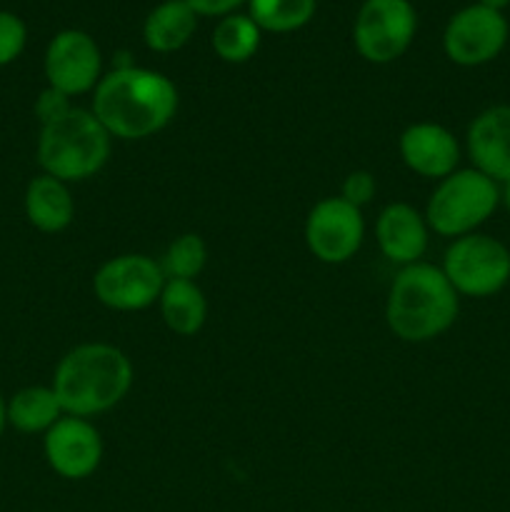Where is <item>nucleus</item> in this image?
<instances>
[{
	"instance_id": "obj_7",
	"label": "nucleus",
	"mask_w": 510,
	"mask_h": 512,
	"mask_svg": "<svg viewBox=\"0 0 510 512\" xmlns=\"http://www.w3.org/2000/svg\"><path fill=\"white\" fill-rule=\"evenodd\" d=\"M418 15L410 0H365L353 23V43L360 58L385 65L410 48Z\"/></svg>"
},
{
	"instance_id": "obj_3",
	"label": "nucleus",
	"mask_w": 510,
	"mask_h": 512,
	"mask_svg": "<svg viewBox=\"0 0 510 512\" xmlns=\"http://www.w3.org/2000/svg\"><path fill=\"white\" fill-rule=\"evenodd\" d=\"M458 310V293L443 268L420 260L395 275L385 303V323L405 343H428L453 328Z\"/></svg>"
},
{
	"instance_id": "obj_10",
	"label": "nucleus",
	"mask_w": 510,
	"mask_h": 512,
	"mask_svg": "<svg viewBox=\"0 0 510 512\" xmlns=\"http://www.w3.org/2000/svg\"><path fill=\"white\" fill-rule=\"evenodd\" d=\"M508 20L500 10H490L475 3L458 10L448 20L443 33V50L455 65L475 68L503 53L508 43Z\"/></svg>"
},
{
	"instance_id": "obj_27",
	"label": "nucleus",
	"mask_w": 510,
	"mask_h": 512,
	"mask_svg": "<svg viewBox=\"0 0 510 512\" xmlns=\"http://www.w3.org/2000/svg\"><path fill=\"white\" fill-rule=\"evenodd\" d=\"M480 5H485V8H490V10H500V13H503V8H508L510 5V0H478Z\"/></svg>"
},
{
	"instance_id": "obj_18",
	"label": "nucleus",
	"mask_w": 510,
	"mask_h": 512,
	"mask_svg": "<svg viewBox=\"0 0 510 512\" xmlns=\"http://www.w3.org/2000/svg\"><path fill=\"white\" fill-rule=\"evenodd\" d=\"M158 305L168 330L183 338L200 333L208 318V303L195 280H165Z\"/></svg>"
},
{
	"instance_id": "obj_14",
	"label": "nucleus",
	"mask_w": 510,
	"mask_h": 512,
	"mask_svg": "<svg viewBox=\"0 0 510 512\" xmlns=\"http://www.w3.org/2000/svg\"><path fill=\"white\" fill-rule=\"evenodd\" d=\"M468 155L473 168L495 183L510 180V105H493L468 125Z\"/></svg>"
},
{
	"instance_id": "obj_12",
	"label": "nucleus",
	"mask_w": 510,
	"mask_h": 512,
	"mask_svg": "<svg viewBox=\"0 0 510 512\" xmlns=\"http://www.w3.org/2000/svg\"><path fill=\"white\" fill-rule=\"evenodd\" d=\"M43 453L53 473L65 480H85L103 460V438L88 418L63 415L45 433Z\"/></svg>"
},
{
	"instance_id": "obj_29",
	"label": "nucleus",
	"mask_w": 510,
	"mask_h": 512,
	"mask_svg": "<svg viewBox=\"0 0 510 512\" xmlns=\"http://www.w3.org/2000/svg\"><path fill=\"white\" fill-rule=\"evenodd\" d=\"M500 200H503L505 210H508V215H510V180H508V183H503V190H500Z\"/></svg>"
},
{
	"instance_id": "obj_28",
	"label": "nucleus",
	"mask_w": 510,
	"mask_h": 512,
	"mask_svg": "<svg viewBox=\"0 0 510 512\" xmlns=\"http://www.w3.org/2000/svg\"><path fill=\"white\" fill-rule=\"evenodd\" d=\"M5 425H8V403H5L3 395H0V435H3Z\"/></svg>"
},
{
	"instance_id": "obj_25",
	"label": "nucleus",
	"mask_w": 510,
	"mask_h": 512,
	"mask_svg": "<svg viewBox=\"0 0 510 512\" xmlns=\"http://www.w3.org/2000/svg\"><path fill=\"white\" fill-rule=\"evenodd\" d=\"M70 110H73V105H70L68 95L60 93V90L55 88H45L43 93L38 95V100H35V115H38V120L43 125L63 118V115H68Z\"/></svg>"
},
{
	"instance_id": "obj_19",
	"label": "nucleus",
	"mask_w": 510,
	"mask_h": 512,
	"mask_svg": "<svg viewBox=\"0 0 510 512\" xmlns=\"http://www.w3.org/2000/svg\"><path fill=\"white\" fill-rule=\"evenodd\" d=\"M63 415L58 395L45 385H30L8 400V423L20 433H48Z\"/></svg>"
},
{
	"instance_id": "obj_15",
	"label": "nucleus",
	"mask_w": 510,
	"mask_h": 512,
	"mask_svg": "<svg viewBox=\"0 0 510 512\" xmlns=\"http://www.w3.org/2000/svg\"><path fill=\"white\" fill-rule=\"evenodd\" d=\"M375 238H378L380 253L390 263L413 265L428 250V223L425 215H420L408 203H390L380 210L378 223H375Z\"/></svg>"
},
{
	"instance_id": "obj_26",
	"label": "nucleus",
	"mask_w": 510,
	"mask_h": 512,
	"mask_svg": "<svg viewBox=\"0 0 510 512\" xmlns=\"http://www.w3.org/2000/svg\"><path fill=\"white\" fill-rule=\"evenodd\" d=\"M195 15H205V18H225V15L235 13V8L245 3V0H185Z\"/></svg>"
},
{
	"instance_id": "obj_23",
	"label": "nucleus",
	"mask_w": 510,
	"mask_h": 512,
	"mask_svg": "<svg viewBox=\"0 0 510 512\" xmlns=\"http://www.w3.org/2000/svg\"><path fill=\"white\" fill-rule=\"evenodd\" d=\"M28 43V28L15 13L0 10V68L20 58Z\"/></svg>"
},
{
	"instance_id": "obj_9",
	"label": "nucleus",
	"mask_w": 510,
	"mask_h": 512,
	"mask_svg": "<svg viewBox=\"0 0 510 512\" xmlns=\"http://www.w3.org/2000/svg\"><path fill=\"white\" fill-rule=\"evenodd\" d=\"M363 238V210L350 205L340 195L315 203L305 218V245L320 263H348L360 250Z\"/></svg>"
},
{
	"instance_id": "obj_2",
	"label": "nucleus",
	"mask_w": 510,
	"mask_h": 512,
	"mask_svg": "<svg viewBox=\"0 0 510 512\" xmlns=\"http://www.w3.org/2000/svg\"><path fill=\"white\" fill-rule=\"evenodd\" d=\"M65 415L93 418L108 413L133 388L128 355L110 343H83L60 358L53 385Z\"/></svg>"
},
{
	"instance_id": "obj_6",
	"label": "nucleus",
	"mask_w": 510,
	"mask_h": 512,
	"mask_svg": "<svg viewBox=\"0 0 510 512\" xmlns=\"http://www.w3.org/2000/svg\"><path fill=\"white\" fill-rule=\"evenodd\" d=\"M443 273L458 295L490 298L508 285L510 250L490 235H463L445 250Z\"/></svg>"
},
{
	"instance_id": "obj_22",
	"label": "nucleus",
	"mask_w": 510,
	"mask_h": 512,
	"mask_svg": "<svg viewBox=\"0 0 510 512\" xmlns=\"http://www.w3.org/2000/svg\"><path fill=\"white\" fill-rule=\"evenodd\" d=\"M208 263V248L198 233H185L175 238L165 250L160 268L165 280H195Z\"/></svg>"
},
{
	"instance_id": "obj_16",
	"label": "nucleus",
	"mask_w": 510,
	"mask_h": 512,
	"mask_svg": "<svg viewBox=\"0 0 510 512\" xmlns=\"http://www.w3.org/2000/svg\"><path fill=\"white\" fill-rule=\"evenodd\" d=\"M25 215L40 233H63L75 218L68 183L53 175H35L25 188Z\"/></svg>"
},
{
	"instance_id": "obj_21",
	"label": "nucleus",
	"mask_w": 510,
	"mask_h": 512,
	"mask_svg": "<svg viewBox=\"0 0 510 512\" xmlns=\"http://www.w3.org/2000/svg\"><path fill=\"white\" fill-rule=\"evenodd\" d=\"M318 0H248V15L265 33H293L313 20Z\"/></svg>"
},
{
	"instance_id": "obj_8",
	"label": "nucleus",
	"mask_w": 510,
	"mask_h": 512,
	"mask_svg": "<svg viewBox=\"0 0 510 512\" xmlns=\"http://www.w3.org/2000/svg\"><path fill=\"white\" fill-rule=\"evenodd\" d=\"M165 275L160 263L143 253H125L105 260L93 275L95 298L110 310L135 313L158 303Z\"/></svg>"
},
{
	"instance_id": "obj_24",
	"label": "nucleus",
	"mask_w": 510,
	"mask_h": 512,
	"mask_svg": "<svg viewBox=\"0 0 510 512\" xmlns=\"http://www.w3.org/2000/svg\"><path fill=\"white\" fill-rule=\"evenodd\" d=\"M375 190H378V183H375V175L368 173V170H353L348 173V178L343 180V188H340V198L348 200L355 208H363L370 200L375 198Z\"/></svg>"
},
{
	"instance_id": "obj_11",
	"label": "nucleus",
	"mask_w": 510,
	"mask_h": 512,
	"mask_svg": "<svg viewBox=\"0 0 510 512\" xmlns=\"http://www.w3.org/2000/svg\"><path fill=\"white\" fill-rule=\"evenodd\" d=\"M45 78L48 88L60 90L68 98L95 90L103 70V55L93 35L85 30H60L45 50Z\"/></svg>"
},
{
	"instance_id": "obj_1",
	"label": "nucleus",
	"mask_w": 510,
	"mask_h": 512,
	"mask_svg": "<svg viewBox=\"0 0 510 512\" xmlns=\"http://www.w3.org/2000/svg\"><path fill=\"white\" fill-rule=\"evenodd\" d=\"M178 113V88L158 70L113 68L93 93V115L110 138L143 140L168 128Z\"/></svg>"
},
{
	"instance_id": "obj_13",
	"label": "nucleus",
	"mask_w": 510,
	"mask_h": 512,
	"mask_svg": "<svg viewBox=\"0 0 510 512\" xmlns=\"http://www.w3.org/2000/svg\"><path fill=\"white\" fill-rule=\"evenodd\" d=\"M403 163L420 178L443 180L455 173L460 160V145L448 128L438 123H413L398 140Z\"/></svg>"
},
{
	"instance_id": "obj_20",
	"label": "nucleus",
	"mask_w": 510,
	"mask_h": 512,
	"mask_svg": "<svg viewBox=\"0 0 510 512\" xmlns=\"http://www.w3.org/2000/svg\"><path fill=\"white\" fill-rule=\"evenodd\" d=\"M260 35H263V30L255 25L250 15L230 13L215 25L210 43H213L215 55L225 63H248L258 53Z\"/></svg>"
},
{
	"instance_id": "obj_5",
	"label": "nucleus",
	"mask_w": 510,
	"mask_h": 512,
	"mask_svg": "<svg viewBox=\"0 0 510 512\" xmlns=\"http://www.w3.org/2000/svg\"><path fill=\"white\" fill-rule=\"evenodd\" d=\"M500 188L480 170H455L438 183L425 205V223L443 238H463L475 233L495 213Z\"/></svg>"
},
{
	"instance_id": "obj_4",
	"label": "nucleus",
	"mask_w": 510,
	"mask_h": 512,
	"mask_svg": "<svg viewBox=\"0 0 510 512\" xmlns=\"http://www.w3.org/2000/svg\"><path fill=\"white\" fill-rule=\"evenodd\" d=\"M110 133L93 110L73 108L63 118L40 128L38 163L45 175L80 183L105 168L110 158Z\"/></svg>"
},
{
	"instance_id": "obj_17",
	"label": "nucleus",
	"mask_w": 510,
	"mask_h": 512,
	"mask_svg": "<svg viewBox=\"0 0 510 512\" xmlns=\"http://www.w3.org/2000/svg\"><path fill=\"white\" fill-rule=\"evenodd\" d=\"M198 15L185 0H163L143 23V40L153 53H175L195 35Z\"/></svg>"
}]
</instances>
